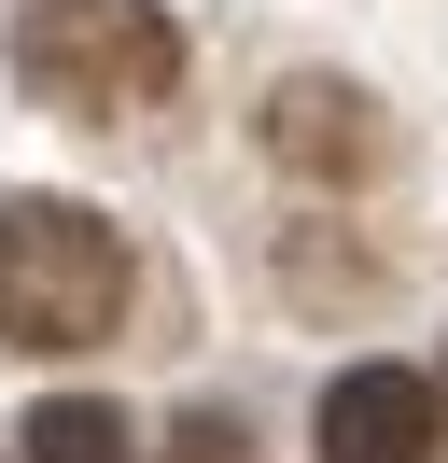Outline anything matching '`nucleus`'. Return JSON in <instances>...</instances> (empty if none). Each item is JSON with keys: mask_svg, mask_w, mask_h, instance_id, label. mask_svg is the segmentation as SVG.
I'll return each mask as SVG.
<instances>
[{"mask_svg": "<svg viewBox=\"0 0 448 463\" xmlns=\"http://www.w3.org/2000/svg\"><path fill=\"white\" fill-rule=\"evenodd\" d=\"M126 323V239L84 197H0V351H98Z\"/></svg>", "mask_w": 448, "mask_h": 463, "instance_id": "obj_1", "label": "nucleus"}, {"mask_svg": "<svg viewBox=\"0 0 448 463\" xmlns=\"http://www.w3.org/2000/svg\"><path fill=\"white\" fill-rule=\"evenodd\" d=\"M14 85L42 113H154L182 85V29H168V0H28L14 14Z\"/></svg>", "mask_w": 448, "mask_h": 463, "instance_id": "obj_2", "label": "nucleus"}, {"mask_svg": "<svg viewBox=\"0 0 448 463\" xmlns=\"http://www.w3.org/2000/svg\"><path fill=\"white\" fill-rule=\"evenodd\" d=\"M266 169L308 183V197H350L378 169V99L336 85V71H280L266 85Z\"/></svg>", "mask_w": 448, "mask_h": 463, "instance_id": "obj_3", "label": "nucleus"}, {"mask_svg": "<svg viewBox=\"0 0 448 463\" xmlns=\"http://www.w3.org/2000/svg\"><path fill=\"white\" fill-rule=\"evenodd\" d=\"M308 435H322V463H434L448 407L420 365H336L322 407H308Z\"/></svg>", "mask_w": 448, "mask_h": 463, "instance_id": "obj_4", "label": "nucleus"}, {"mask_svg": "<svg viewBox=\"0 0 448 463\" xmlns=\"http://www.w3.org/2000/svg\"><path fill=\"white\" fill-rule=\"evenodd\" d=\"M14 449H28V463H126V407H98V393H42Z\"/></svg>", "mask_w": 448, "mask_h": 463, "instance_id": "obj_5", "label": "nucleus"}, {"mask_svg": "<svg viewBox=\"0 0 448 463\" xmlns=\"http://www.w3.org/2000/svg\"><path fill=\"white\" fill-rule=\"evenodd\" d=\"M182 463H238V421H224V407H196V421H182Z\"/></svg>", "mask_w": 448, "mask_h": 463, "instance_id": "obj_6", "label": "nucleus"}]
</instances>
